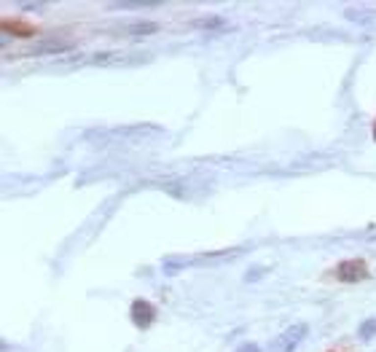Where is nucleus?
I'll return each instance as SVG.
<instances>
[{
  "label": "nucleus",
  "mask_w": 376,
  "mask_h": 352,
  "mask_svg": "<svg viewBox=\"0 0 376 352\" xmlns=\"http://www.w3.org/2000/svg\"><path fill=\"white\" fill-rule=\"evenodd\" d=\"M306 333H309V325H306V323H293V325H288L280 336L269 344V352H295V347L306 339Z\"/></svg>",
  "instance_id": "f03ea898"
},
{
  "label": "nucleus",
  "mask_w": 376,
  "mask_h": 352,
  "mask_svg": "<svg viewBox=\"0 0 376 352\" xmlns=\"http://www.w3.org/2000/svg\"><path fill=\"white\" fill-rule=\"evenodd\" d=\"M328 352H349V350H339V347H333V350H328Z\"/></svg>",
  "instance_id": "1a4fd4ad"
},
{
  "label": "nucleus",
  "mask_w": 376,
  "mask_h": 352,
  "mask_svg": "<svg viewBox=\"0 0 376 352\" xmlns=\"http://www.w3.org/2000/svg\"><path fill=\"white\" fill-rule=\"evenodd\" d=\"M374 140H376V121H374Z\"/></svg>",
  "instance_id": "9d476101"
},
{
  "label": "nucleus",
  "mask_w": 376,
  "mask_h": 352,
  "mask_svg": "<svg viewBox=\"0 0 376 352\" xmlns=\"http://www.w3.org/2000/svg\"><path fill=\"white\" fill-rule=\"evenodd\" d=\"M156 306H153L148 298H134L132 306H129V320L134 323L137 328H151L153 320H156Z\"/></svg>",
  "instance_id": "7ed1b4c3"
},
{
  "label": "nucleus",
  "mask_w": 376,
  "mask_h": 352,
  "mask_svg": "<svg viewBox=\"0 0 376 352\" xmlns=\"http://www.w3.org/2000/svg\"><path fill=\"white\" fill-rule=\"evenodd\" d=\"M38 27L35 25H27V22H22V19H11V16H3V32L5 35H16V38H30L32 32H35Z\"/></svg>",
  "instance_id": "20e7f679"
},
{
  "label": "nucleus",
  "mask_w": 376,
  "mask_h": 352,
  "mask_svg": "<svg viewBox=\"0 0 376 352\" xmlns=\"http://www.w3.org/2000/svg\"><path fill=\"white\" fill-rule=\"evenodd\" d=\"M357 336H360V342H374V336H376V317H368V320H363L360 325H357Z\"/></svg>",
  "instance_id": "39448f33"
},
{
  "label": "nucleus",
  "mask_w": 376,
  "mask_h": 352,
  "mask_svg": "<svg viewBox=\"0 0 376 352\" xmlns=\"http://www.w3.org/2000/svg\"><path fill=\"white\" fill-rule=\"evenodd\" d=\"M156 30V25L153 22H140V25H129L127 32H134V35H142V32H153Z\"/></svg>",
  "instance_id": "423d86ee"
},
{
  "label": "nucleus",
  "mask_w": 376,
  "mask_h": 352,
  "mask_svg": "<svg viewBox=\"0 0 376 352\" xmlns=\"http://www.w3.org/2000/svg\"><path fill=\"white\" fill-rule=\"evenodd\" d=\"M328 280H336V282H360V280H368L371 277V266H368L366 258H344L341 264H336L330 271H325Z\"/></svg>",
  "instance_id": "f257e3e1"
},
{
  "label": "nucleus",
  "mask_w": 376,
  "mask_h": 352,
  "mask_svg": "<svg viewBox=\"0 0 376 352\" xmlns=\"http://www.w3.org/2000/svg\"><path fill=\"white\" fill-rule=\"evenodd\" d=\"M237 352H261V347H258V344H253V342H244Z\"/></svg>",
  "instance_id": "6e6552de"
},
{
  "label": "nucleus",
  "mask_w": 376,
  "mask_h": 352,
  "mask_svg": "<svg viewBox=\"0 0 376 352\" xmlns=\"http://www.w3.org/2000/svg\"><path fill=\"white\" fill-rule=\"evenodd\" d=\"M266 271H269V266H253V269L244 271V280H247V282H255V280H261Z\"/></svg>",
  "instance_id": "0eeeda50"
}]
</instances>
